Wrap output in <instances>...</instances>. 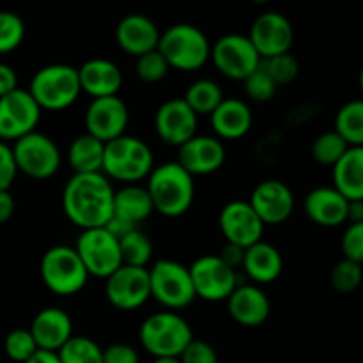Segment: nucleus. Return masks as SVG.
Listing matches in <instances>:
<instances>
[{
  "instance_id": "5701e85b",
  "label": "nucleus",
  "mask_w": 363,
  "mask_h": 363,
  "mask_svg": "<svg viewBox=\"0 0 363 363\" xmlns=\"http://www.w3.org/2000/svg\"><path fill=\"white\" fill-rule=\"evenodd\" d=\"M28 332L38 350L57 353L73 337V321L62 308L48 307L35 314Z\"/></svg>"
},
{
  "instance_id": "7c9ffc66",
  "label": "nucleus",
  "mask_w": 363,
  "mask_h": 363,
  "mask_svg": "<svg viewBox=\"0 0 363 363\" xmlns=\"http://www.w3.org/2000/svg\"><path fill=\"white\" fill-rule=\"evenodd\" d=\"M183 101L195 112V116H211L216 106L223 101V91L215 80L201 78L190 84L184 92Z\"/></svg>"
},
{
  "instance_id": "de8ad7c7",
  "label": "nucleus",
  "mask_w": 363,
  "mask_h": 363,
  "mask_svg": "<svg viewBox=\"0 0 363 363\" xmlns=\"http://www.w3.org/2000/svg\"><path fill=\"white\" fill-rule=\"evenodd\" d=\"M220 259H222L223 262H225L227 266H229L230 269H234L236 272L238 266L243 264V257H245V248L241 247H236V245H230L227 243L225 247H223L222 254L218 255Z\"/></svg>"
},
{
  "instance_id": "a211bd4d",
  "label": "nucleus",
  "mask_w": 363,
  "mask_h": 363,
  "mask_svg": "<svg viewBox=\"0 0 363 363\" xmlns=\"http://www.w3.org/2000/svg\"><path fill=\"white\" fill-rule=\"evenodd\" d=\"M248 204L264 225H279L293 215L294 195L282 181L266 179L254 188Z\"/></svg>"
},
{
  "instance_id": "4be33fe9",
  "label": "nucleus",
  "mask_w": 363,
  "mask_h": 363,
  "mask_svg": "<svg viewBox=\"0 0 363 363\" xmlns=\"http://www.w3.org/2000/svg\"><path fill=\"white\" fill-rule=\"evenodd\" d=\"M162 32L155 21L140 13L124 16L116 27V43L128 55L140 57L158 48Z\"/></svg>"
},
{
  "instance_id": "72a5a7b5",
  "label": "nucleus",
  "mask_w": 363,
  "mask_h": 363,
  "mask_svg": "<svg viewBox=\"0 0 363 363\" xmlns=\"http://www.w3.org/2000/svg\"><path fill=\"white\" fill-rule=\"evenodd\" d=\"M60 363H103V350L89 337H71L59 351Z\"/></svg>"
},
{
  "instance_id": "aec40b11",
  "label": "nucleus",
  "mask_w": 363,
  "mask_h": 363,
  "mask_svg": "<svg viewBox=\"0 0 363 363\" xmlns=\"http://www.w3.org/2000/svg\"><path fill=\"white\" fill-rule=\"evenodd\" d=\"M177 149V163L191 177L208 176L225 163V145L211 135H195Z\"/></svg>"
},
{
  "instance_id": "cd10ccee",
  "label": "nucleus",
  "mask_w": 363,
  "mask_h": 363,
  "mask_svg": "<svg viewBox=\"0 0 363 363\" xmlns=\"http://www.w3.org/2000/svg\"><path fill=\"white\" fill-rule=\"evenodd\" d=\"M155 213L147 190L138 184H126L113 194V218L123 220L128 225L138 229L142 222Z\"/></svg>"
},
{
  "instance_id": "a19ab883",
  "label": "nucleus",
  "mask_w": 363,
  "mask_h": 363,
  "mask_svg": "<svg viewBox=\"0 0 363 363\" xmlns=\"http://www.w3.org/2000/svg\"><path fill=\"white\" fill-rule=\"evenodd\" d=\"M243 87L248 98L254 99V101L257 103H266L269 101V99H273V96L277 94V89H279L273 84L272 78L262 71L261 66H259L250 77L245 78Z\"/></svg>"
},
{
  "instance_id": "473e14b6",
  "label": "nucleus",
  "mask_w": 363,
  "mask_h": 363,
  "mask_svg": "<svg viewBox=\"0 0 363 363\" xmlns=\"http://www.w3.org/2000/svg\"><path fill=\"white\" fill-rule=\"evenodd\" d=\"M123 264L135 268H147L152 257V241L144 230L135 229L119 240Z\"/></svg>"
},
{
  "instance_id": "f3484780",
  "label": "nucleus",
  "mask_w": 363,
  "mask_h": 363,
  "mask_svg": "<svg viewBox=\"0 0 363 363\" xmlns=\"http://www.w3.org/2000/svg\"><path fill=\"white\" fill-rule=\"evenodd\" d=\"M220 230L227 243L248 248L262 241L264 223L259 220L248 201H230L222 208L218 216Z\"/></svg>"
},
{
  "instance_id": "9d476101",
  "label": "nucleus",
  "mask_w": 363,
  "mask_h": 363,
  "mask_svg": "<svg viewBox=\"0 0 363 363\" xmlns=\"http://www.w3.org/2000/svg\"><path fill=\"white\" fill-rule=\"evenodd\" d=\"M73 248L89 277L106 280L123 266L119 240H116L105 227L82 230Z\"/></svg>"
},
{
  "instance_id": "9b49d317",
  "label": "nucleus",
  "mask_w": 363,
  "mask_h": 363,
  "mask_svg": "<svg viewBox=\"0 0 363 363\" xmlns=\"http://www.w3.org/2000/svg\"><path fill=\"white\" fill-rule=\"evenodd\" d=\"M209 59L216 69L230 80H241L250 77L259 66L261 57L250 43L248 35L225 34L211 45Z\"/></svg>"
},
{
  "instance_id": "c9c22d12",
  "label": "nucleus",
  "mask_w": 363,
  "mask_h": 363,
  "mask_svg": "<svg viewBox=\"0 0 363 363\" xmlns=\"http://www.w3.org/2000/svg\"><path fill=\"white\" fill-rule=\"evenodd\" d=\"M261 67L277 87L289 85L291 82L296 80L298 73H300V64H298L296 57L291 55V52L269 57V59H261Z\"/></svg>"
},
{
  "instance_id": "ea45409f",
  "label": "nucleus",
  "mask_w": 363,
  "mask_h": 363,
  "mask_svg": "<svg viewBox=\"0 0 363 363\" xmlns=\"http://www.w3.org/2000/svg\"><path fill=\"white\" fill-rule=\"evenodd\" d=\"M4 351H6L7 358H11L13 362L25 363L38 351V346L28 330L18 328L7 333L6 340H4Z\"/></svg>"
},
{
  "instance_id": "6e6552de",
  "label": "nucleus",
  "mask_w": 363,
  "mask_h": 363,
  "mask_svg": "<svg viewBox=\"0 0 363 363\" xmlns=\"http://www.w3.org/2000/svg\"><path fill=\"white\" fill-rule=\"evenodd\" d=\"M41 280L57 296H73L87 284L89 275L73 247L55 245L41 259Z\"/></svg>"
},
{
  "instance_id": "09e8293b",
  "label": "nucleus",
  "mask_w": 363,
  "mask_h": 363,
  "mask_svg": "<svg viewBox=\"0 0 363 363\" xmlns=\"http://www.w3.org/2000/svg\"><path fill=\"white\" fill-rule=\"evenodd\" d=\"M14 213V199L9 190L0 191V223H6Z\"/></svg>"
},
{
  "instance_id": "39448f33",
  "label": "nucleus",
  "mask_w": 363,
  "mask_h": 363,
  "mask_svg": "<svg viewBox=\"0 0 363 363\" xmlns=\"http://www.w3.org/2000/svg\"><path fill=\"white\" fill-rule=\"evenodd\" d=\"M142 347L155 358H179L194 339L186 319L170 311L156 312L144 319L138 332Z\"/></svg>"
},
{
  "instance_id": "0eeeda50",
  "label": "nucleus",
  "mask_w": 363,
  "mask_h": 363,
  "mask_svg": "<svg viewBox=\"0 0 363 363\" xmlns=\"http://www.w3.org/2000/svg\"><path fill=\"white\" fill-rule=\"evenodd\" d=\"M149 272V286L151 298H155L167 311H181L194 303V284H191L190 269L172 259H160Z\"/></svg>"
},
{
  "instance_id": "f704fd0d",
  "label": "nucleus",
  "mask_w": 363,
  "mask_h": 363,
  "mask_svg": "<svg viewBox=\"0 0 363 363\" xmlns=\"http://www.w3.org/2000/svg\"><path fill=\"white\" fill-rule=\"evenodd\" d=\"M350 149V145L335 133V131H326L319 135L312 144V158L325 167H333Z\"/></svg>"
},
{
  "instance_id": "1a4fd4ad",
  "label": "nucleus",
  "mask_w": 363,
  "mask_h": 363,
  "mask_svg": "<svg viewBox=\"0 0 363 363\" xmlns=\"http://www.w3.org/2000/svg\"><path fill=\"white\" fill-rule=\"evenodd\" d=\"M11 151H13L18 172H23L32 179H48L55 176L62 162L55 142L48 135L39 133V131H32L18 138L11 145Z\"/></svg>"
},
{
  "instance_id": "f03ea898",
  "label": "nucleus",
  "mask_w": 363,
  "mask_h": 363,
  "mask_svg": "<svg viewBox=\"0 0 363 363\" xmlns=\"http://www.w3.org/2000/svg\"><path fill=\"white\" fill-rule=\"evenodd\" d=\"M147 190L152 208L167 218H179L191 208L195 199L194 177L177 162L162 163L147 176Z\"/></svg>"
},
{
  "instance_id": "2eb2a0df",
  "label": "nucleus",
  "mask_w": 363,
  "mask_h": 363,
  "mask_svg": "<svg viewBox=\"0 0 363 363\" xmlns=\"http://www.w3.org/2000/svg\"><path fill=\"white\" fill-rule=\"evenodd\" d=\"M130 112L119 96L92 99L85 110V133L106 144L126 135Z\"/></svg>"
},
{
  "instance_id": "58836bf2",
  "label": "nucleus",
  "mask_w": 363,
  "mask_h": 363,
  "mask_svg": "<svg viewBox=\"0 0 363 363\" xmlns=\"http://www.w3.org/2000/svg\"><path fill=\"white\" fill-rule=\"evenodd\" d=\"M169 69V64L158 52V48L137 57V62H135V73L145 84H156V82L163 80Z\"/></svg>"
},
{
  "instance_id": "603ef678",
  "label": "nucleus",
  "mask_w": 363,
  "mask_h": 363,
  "mask_svg": "<svg viewBox=\"0 0 363 363\" xmlns=\"http://www.w3.org/2000/svg\"><path fill=\"white\" fill-rule=\"evenodd\" d=\"M152 363H181L179 358H155Z\"/></svg>"
},
{
  "instance_id": "b1692460",
  "label": "nucleus",
  "mask_w": 363,
  "mask_h": 363,
  "mask_svg": "<svg viewBox=\"0 0 363 363\" xmlns=\"http://www.w3.org/2000/svg\"><path fill=\"white\" fill-rule=\"evenodd\" d=\"M77 71L80 89L87 92L89 96H92V99L117 96V92L123 87V71L119 69L116 62L103 59V57L85 60Z\"/></svg>"
},
{
  "instance_id": "a878e982",
  "label": "nucleus",
  "mask_w": 363,
  "mask_h": 363,
  "mask_svg": "<svg viewBox=\"0 0 363 363\" xmlns=\"http://www.w3.org/2000/svg\"><path fill=\"white\" fill-rule=\"evenodd\" d=\"M350 202L333 186H319L305 197V215L321 227H339L347 222Z\"/></svg>"
},
{
  "instance_id": "3c124183",
  "label": "nucleus",
  "mask_w": 363,
  "mask_h": 363,
  "mask_svg": "<svg viewBox=\"0 0 363 363\" xmlns=\"http://www.w3.org/2000/svg\"><path fill=\"white\" fill-rule=\"evenodd\" d=\"M25 363H60V360L59 357H57V353L38 350Z\"/></svg>"
},
{
  "instance_id": "393cba45",
  "label": "nucleus",
  "mask_w": 363,
  "mask_h": 363,
  "mask_svg": "<svg viewBox=\"0 0 363 363\" xmlns=\"http://www.w3.org/2000/svg\"><path fill=\"white\" fill-rule=\"evenodd\" d=\"M211 128L218 140H240L252 130L254 116L248 103L236 98H223L211 113Z\"/></svg>"
},
{
  "instance_id": "423d86ee",
  "label": "nucleus",
  "mask_w": 363,
  "mask_h": 363,
  "mask_svg": "<svg viewBox=\"0 0 363 363\" xmlns=\"http://www.w3.org/2000/svg\"><path fill=\"white\" fill-rule=\"evenodd\" d=\"M80 80L77 67L67 64H50L35 71L28 94L41 110H66L80 96Z\"/></svg>"
},
{
  "instance_id": "49530a36",
  "label": "nucleus",
  "mask_w": 363,
  "mask_h": 363,
  "mask_svg": "<svg viewBox=\"0 0 363 363\" xmlns=\"http://www.w3.org/2000/svg\"><path fill=\"white\" fill-rule=\"evenodd\" d=\"M18 89V77L16 71L9 64L0 62V98L11 94Z\"/></svg>"
},
{
  "instance_id": "f8f14e48",
  "label": "nucleus",
  "mask_w": 363,
  "mask_h": 363,
  "mask_svg": "<svg viewBox=\"0 0 363 363\" xmlns=\"http://www.w3.org/2000/svg\"><path fill=\"white\" fill-rule=\"evenodd\" d=\"M188 269H190L195 298L204 301L211 303L225 301L238 287L236 272L230 269L218 255H201Z\"/></svg>"
},
{
  "instance_id": "7ed1b4c3",
  "label": "nucleus",
  "mask_w": 363,
  "mask_h": 363,
  "mask_svg": "<svg viewBox=\"0 0 363 363\" xmlns=\"http://www.w3.org/2000/svg\"><path fill=\"white\" fill-rule=\"evenodd\" d=\"M155 169V156L144 140L123 135L105 144L101 174L126 184H137Z\"/></svg>"
},
{
  "instance_id": "4468645a",
  "label": "nucleus",
  "mask_w": 363,
  "mask_h": 363,
  "mask_svg": "<svg viewBox=\"0 0 363 363\" xmlns=\"http://www.w3.org/2000/svg\"><path fill=\"white\" fill-rule=\"evenodd\" d=\"M106 300L123 312L140 308L151 298L147 268H135L123 264L106 279Z\"/></svg>"
},
{
  "instance_id": "c85d7f7f",
  "label": "nucleus",
  "mask_w": 363,
  "mask_h": 363,
  "mask_svg": "<svg viewBox=\"0 0 363 363\" xmlns=\"http://www.w3.org/2000/svg\"><path fill=\"white\" fill-rule=\"evenodd\" d=\"M333 188L351 201H363V147H350L333 165Z\"/></svg>"
},
{
  "instance_id": "e433bc0d",
  "label": "nucleus",
  "mask_w": 363,
  "mask_h": 363,
  "mask_svg": "<svg viewBox=\"0 0 363 363\" xmlns=\"http://www.w3.org/2000/svg\"><path fill=\"white\" fill-rule=\"evenodd\" d=\"M362 277V264L342 259V261H339L332 268V273H330V284H332V287L337 293L347 294L353 293V291H357L358 287H360Z\"/></svg>"
},
{
  "instance_id": "c03bdc74",
  "label": "nucleus",
  "mask_w": 363,
  "mask_h": 363,
  "mask_svg": "<svg viewBox=\"0 0 363 363\" xmlns=\"http://www.w3.org/2000/svg\"><path fill=\"white\" fill-rule=\"evenodd\" d=\"M16 174L18 169L11 145L6 142H0V191L9 190Z\"/></svg>"
},
{
  "instance_id": "ddd939ff",
  "label": "nucleus",
  "mask_w": 363,
  "mask_h": 363,
  "mask_svg": "<svg viewBox=\"0 0 363 363\" xmlns=\"http://www.w3.org/2000/svg\"><path fill=\"white\" fill-rule=\"evenodd\" d=\"M38 103L28 91L18 87L11 94L0 98V142H16L18 138L32 133L41 121Z\"/></svg>"
},
{
  "instance_id": "412c9836",
  "label": "nucleus",
  "mask_w": 363,
  "mask_h": 363,
  "mask_svg": "<svg viewBox=\"0 0 363 363\" xmlns=\"http://www.w3.org/2000/svg\"><path fill=\"white\" fill-rule=\"evenodd\" d=\"M225 301L230 318L247 328L264 325L272 312L268 294L254 284L238 286Z\"/></svg>"
},
{
  "instance_id": "dca6fc26",
  "label": "nucleus",
  "mask_w": 363,
  "mask_h": 363,
  "mask_svg": "<svg viewBox=\"0 0 363 363\" xmlns=\"http://www.w3.org/2000/svg\"><path fill=\"white\" fill-rule=\"evenodd\" d=\"M248 39L261 59L289 53L294 43L293 23L282 13L268 11L255 18Z\"/></svg>"
},
{
  "instance_id": "37998d69",
  "label": "nucleus",
  "mask_w": 363,
  "mask_h": 363,
  "mask_svg": "<svg viewBox=\"0 0 363 363\" xmlns=\"http://www.w3.org/2000/svg\"><path fill=\"white\" fill-rule=\"evenodd\" d=\"M181 363H218V354L215 347L206 340L191 339L183 353L179 354Z\"/></svg>"
},
{
  "instance_id": "f257e3e1",
  "label": "nucleus",
  "mask_w": 363,
  "mask_h": 363,
  "mask_svg": "<svg viewBox=\"0 0 363 363\" xmlns=\"http://www.w3.org/2000/svg\"><path fill=\"white\" fill-rule=\"evenodd\" d=\"M113 194L103 174H73L62 191V209L78 229H99L112 218Z\"/></svg>"
},
{
  "instance_id": "bb28decb",
  "label": "nucleus",
  "mask_w": 363,
  "mask_h": 363,
  "mask_svg": "<svg viewBox=\"0 0 363 363\" xmlns=\"http://www.w3.org/2000/svg\"><path fill=\"white\" fill-rule=\"evenodd\" d=\"M241 268L252 282L272 284L282 275L284 259L279 248L266 241H259V243L245 248Z\"/></svg>"
},
{
  "instance_id": "8fccbe9b",
  "label": "nucleus",
  "mask_w": 363,
  "mask_h": 363,
  "mask_svg": "<svg viewBox=\"0 0 363 363\" xmlns=\"http://www.w3.org/2000/svg\"><path fill=\"white\" fill-rule=\"evenodd\" d=\"M347 222L363 223V201H351L347 204Z\"/></svg>"
},
{
  "instance_id": "20e7f679",
  "label": "nucleus",
  "mask_w": 363,
  "mask_h": 363,
  "mask_svg": "<svg viewBox=\"0 0 363 363\" xmlns=\"http://www.w3.org/2000/svg\"><path fill=\"white\" fill-rule=\"evenodd\" d=\"M158 52L167 60L170 69L188 73L206 66L211 53V43L195 25L176 23L160 35Z\"/></svg>"
},
{
  "instance_id": "c756f323",
  "label": "nucleus",
  "mask_w": 363,
  "mask_h": 363,
  "mask_svg": "<svg viewBox=\"0 0 363 363\" xmlns=\"http://www.w3.org/2000/svg\"><path fill=\"white\" fill-rule=\"evenodd\" d=\"M105 144L84 133L71 142L67 149V163L73 174H101Z\"/></svg>"
},
{
  "instance_id": "4c0bfd02",
  "label": "nucleus",
  "mask_w": 363,
  "mask_h": 363,
  "mask_svg": "<svg viewBox=\"0 0 363 363\" xmlns=\"http://www.w3.org/2000/svg\"><path fill=\"white\" fill-rule=\"evenodd\" d=\"M25 21L11 11H0V53H11L23 43Z\"/></svg>"
},
{
  "instance_id": "79ce46f5",
  "label": "nucleus",
  "mask_w": 363,
  "mask_h": 363,
  "mask_svg": "<svg viewBox=\"0 0 363 363\" xmlns=\"http://www.w3.org/2000/svg\"><path fill=\"white\" fill-rule=\"evenodd\" d=\"M342 255L347 261L363 262V223H350L342 234Z\"/></svg>"
},
{
  "instance_id": "a18cd8bd",
  "label": "nucleus",
  "mask_w": 363,
  "mask_h": 363,
  "mask_svg": "<svg viewBox=\"0 0 363 363\" xmlns=\"http://www.w3.org/2000/svg\"><path fill=\"white\" fill-rule=\"evenodd\" d=\"M103 363H140V358L133 346L117 342L103 350Z\"/></svg>"
},
{
  "instance_id": "2f4dec72",
  "label": "nucleus",
  "mask_w": 363,
  "mask_h": 363,
  "mask_svg": "<svg viewBox=\"0 0 363 363\" xmlns=\"http://www.w3.org/2000/svg\"><path fill=\"white\" fill-rule=\"evenodd\" d=\"M333 131L350 147H363V103L360 99H353L339 110Z\"/></svg>"
},
{
  "instance_id": "6ab92c4d",
  "label": "nucleus",
  "mask_w": 363,
  "mask_h": 363,
  "mask_svg": "<svg viewBox=\"0 0 363 363\" xmlns=\"http://www.w3.org/2000/svg\"><path fill=\"white\" fill-rule=\"evenodd\" d=\"M199 117L194 110L183 101V98H174L162 103L156 110L155 128L158 137L165 144L181 147L184 142L197 135Z\"/></svg>"
}]
</instances>
